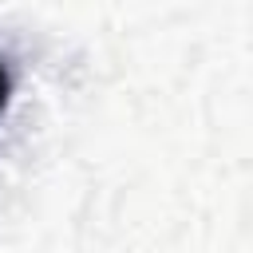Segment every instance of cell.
<instances>
[{
    "label": "cell",
    "instance_id": "6da1fadb",
    "mask_svg": "<svg viewBox=\"0 0 253 253\" xmlns=\"http://www.w3.org/2000/svg\"><path fill=\"white\" fill-rule=\"evenodd\" d=\"M4 103H8V67L0 59V111H4Z\"/></svg>",
    "mask_w": 253,
    "mask_h": 253
}]
</instances>
